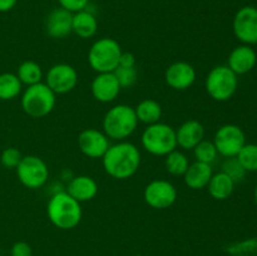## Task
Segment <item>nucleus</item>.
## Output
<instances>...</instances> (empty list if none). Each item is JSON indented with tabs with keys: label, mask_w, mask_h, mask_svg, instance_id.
<instances>
[{
	"label": "nucleus",
	"mask_w": 257,
	"mask_h": 256,
	"mask_svg": "<svg viewBox=\"0 0 257 256\" xmlns=\"http://www.w3.org/2000/svg\"><path fill=\"white\" fill-rule=\"evenodd\" d=\"M141 152L138 147L127 141L110 145L102 157L103 168L115 180H128L137 173L141 166Z\"/></svg>",
	"instance_id": "1"
},
{
	"label": "nucleus",
	"mask_w": 257,
	"mask_h": 256,
	"mask_svg": "<svg viewBox=\"0 0 257 256\" xmlns=\"http://www.w3.org/2000/svg\"><path fill=\"white\" fill-rule=\"evenodd\" d=\"M47 215L50 222L57 228L72 230L82 221V203L68 195L67 191H59L53 193L48 201Z\"/></svg>",
	"instance_id": "2"
},
{
	"label": "nucleus",
	"mask_w": 257,
	"mask_h": 256,
	"mask_svg": "<svg viewBox=\"0 0 257 256\" xmlns=\"http://www.w3.org/2000/svg\"><path fill=\"white\" fill-rule=\"evenodd\" d=\"M135 107L128 104H117L108 109L103 118V132L109 140L125 141L135 133L138 125Z\"/></svg>",
	"instance_id": "3"
},
{
	"label": "nucleus",
	"mask_w": 257,
	"mask_h": 256,
	"mask_svg": "<svg viewBox=\"0 0 257 256\" xmlns=\"http://www.w3.org/2000/svg\"><path fill=\"white\" fill-rule=\"evenodd\" d=\"M120 44L113 38H100L95 40L88 52V63L97 73H113L119 65L122 55Z\"/></svg>",
	"instance_id": "4"
},
{
	"label": "nucleus",
	"mask_w": 257,
	"mask_h": 256,
	"mask_svg": "<svg viewBox=\"0 0 257 256\" xmlns=\"http://www.w3.org/2000/svg\"><path fill=\"white\" fill-rule=\"evenodd\" d=\"M142 147L153 156H167L177 148L176 130L167 123L157 122L147 125L141 136Z\"/></svg>",
	"instance_id": "5"
},
{
	"label": "nucleus",
	"mask_w": 257,
	"mask_h": 256,
	"mask_svg": "<svg viewBox=\"0 0 257 256\" xmlns=\"http://www.w3.org/2000/svg\"><path fill=\"white\" fill-rule=\"evenodd\" d=\"M57 103V94L45 84L29 85L22 95V108L29 117L44 118L53 112Z\"/></svg>",
	"instance_id": "6"
},
{
	"label": "nucleus",
	"mask_w": 257,
	"mask_h": 256,
	"mask_svg": "<svg viewBox=\"0 0 257 256\" xmlns=\"http://www.w3.org/2000/svg\"><path fill=\"white\" fill-rule=\"evenodd\" d=\"M237 85V75L227 65H217L212 68L205 80L206 92L217 102H226L232 98Z\"/></svg>",
	"instance_id": "7"
},
{
	"label": "nucleus",
	"mask_w": 257,
	"mask_h": 256,
	"mask_svg": "<svg viewBox=\"0 0 257 256\" xmlns=\"http://www.w3.org/2000/svg\"><path fill=\"white\" fill-rule=\"evenodd\" d=\"M15 170L20 183L30 190L43 187L49 178V168L45 161L34 155L23 156Z\"/></svg>",
	"instance_id": "8"
},
{
	"label": "nucleus",
	"mask_w": 257,
	"mask_h": 256,
	"mask_svg": "<svg viewBox=\"0 0 257 256\" xmlns=\"http://www.w3.org/2000/svg\"><path fill=\"white\" fill-rule=\"evenodd\" d=\"M212 142L218 155L226 158L236 157L241 148L246 145V136L242 128L238 125L225 124L216 131Z\"/></svg>",
	"instance_id": "9"
},
{
	"label": "nucleus",
	"mask_w": 257,
	"mask_h": 256,
	"mask_svg": "<svg viewBox=\"0 0 257 256\" xmlns=\"http://www.w3.org/2000/svg\"><path fill=\"white\" fill-rule=\"evenodd\" d=\"M143 198L150 207L166 210L177 200V190L170 181L153 180L145 187Z\"/></svg>",
	"instance_id": "10"
},
{
	"label": "nucleus",
	"mask_w": 257,
	"mask_h": 256,
	"mask_svg": "<svg viewBox=\"0 0 257 256\" xmlns=\"http://www.w3.org/2000/svg\"><path fill=\"white\" fill-rule=\"evenodd\" d=\"M45 84L55 94H65L77 87L78 72L73 65L67 63H58L49 68L45 75Z\"/></svg>",
	"instance_id": "11"
},
{
	"label": "nucleus",
	"mask_w": 257,
	"mask_h": 256,
	"mask_svg": "<svg viewBox=\"0 0 257 256\" xmlns=\"http://www.w3.org/2000/svg\"><path fill=\"white\" fill-rule=\"evenodd\" d=\"M235 37L246 45L257 44V8L243 7L233 18Z\"/></svg>",
	"instance_id": "12"
},
{
	"label": "nucleus",
	"mask_w": 257,
	"mask_h": 256,
	"mask_svg": "<svg viewBox=\"0 0 257 256\" xmlns=\"http://www.w3.org/2000/svg\"><path fill=\"white\" fill-rule=\"evenodd\" d=\"M109 146V138L95 128H87L78 136V148L88 158H102Z\"/></svg>",
	"instance_id": "13"
},
{
	"label": "nucleus",
	"mask_w": 257,
	"mask_h": 256,
	"mask_svg": "<svg viewBox=\"0 0 257 256\" xmlns=\"http://www.w3.org/2000/svg\"><path fill=\"white\" fill-rule=\"evenodd\" d=\"M196 69L187 62H175L166 69L165 80L175 90H186L196 82Z\"/></svg>",
	"instance_id": "14"
},
{
	"label": "nucleus",
	"mask_w": 257,
	"mask_h": 256,
	"mask_svg": "<svg viewBox=\"0 0 257 256\" xmlns=\"http://www.w3.org/2000/svg\"><path fill=\"white\" fill-rule=\"evenodd\" d=\"M120 85L114 73H97L90 84L93 98L100 103H110L115 100L120 93Z\"/></svg>",
	"instance_id": "15"
},
{
	"label": "nucleus",
	"mask_w": 257,
	"mask_h": 256,
	"mask_svg": "<svg viewBox=\"0 0 257 256\" xmlns=\"http://www.w3.org/2000/svg\"><path fill=\"white\" fill-rule=\"evenodd\" d=\"M45 32L53 39H64L73 33V13L57 8L45 18Z\"/></svg>",
	"instance_id": "16"
},
{
	"label": "nucleus",
	"mask_w": 257,
	"mask_h": 256,
	"mask_svg": "<svg viewBox=\"0 0 257 256\" xmlns=\"http://www.w3.org/2000/svg\"><path fill=\"white\" fill-rule=\"evenodd\" d=\"M177 147L185 151L193 150L205 138V127L196 119H188L183 122L176 130Z\"/></svg>",
	"instance_id": "17"
},
{
	"label": "nucleus",
	"mask_w": 257,
	"mask_h": 256,
	"mask_svg": "<svg viewBox=\"0 0 257 256\" xmlns=\"http://www.w3.org/2000/svg\"><path fill=\"white\" fill-rule=\"evenodd\" d=\"M65 191L78 202H88L97 196L98 183L90 176H73L72 180L68 182Z\"/></svg>",
	"instance_id": "18"
},
{
	"label": "nucleus",
	"mask_w": 257,
	"mask_h": 256,
	"mask_svg": "<svg viewBox=\"0 0 257 256\" xmlns=\"http://www.w3.org/2000/svg\"><path fill=\"white\" fill-rule=\"evenodd\" d=\"M257 62V54L250 45L242 44L236 47L228 55L227 67L238 74H246L255 68Z\"/></svg>",
	"instance_id": "19"
},
{
	"label": "nucleus",
	"mask_w": 257,
	"mask_h": 256,
	"mask_svg": "<svg viewBox=\"0 0 257 256\" xmlns=\"http://www.w3.org/2000/svg\"><path fill=\"white\" fill-rule=\"evenodd\" d=\"M212 175L213 172L211 165L195 161L188 166L187 171L183 175V181H185L186 186L191 190H203V188L207 187Z\"/></svg>",
	"instance_id": "20"
},
{
	"label": "nucleus",
	"mask_w": 257,
	"mask_h": 256,
	"mask_svg": "<svg viewBox=\"0 0 257 256\" xmlns=\"http://www.w3.org/2000/svg\"><path fill=\"white\" fill-rule=\"evenodd\" d=\"M98 32V20L87 9L73 14V33L82 39L93 38Z\"/></svg>",
	"instance_id": "21"
},
{
	"label": "nucleus",
	"mask_w": 257,
	"mask_h": 256,
	"mask_svg": "<svg viewBox=\"0 0 257 256\" xmlns=\"http://www.w3.org/2000/svg\"><path fill=\"white\" fill-rule=\"evenodd\" d=\"M235 185L236 183L233 182L232 178H230L221 171L218 173H213L206 188L208 190L211 197L217 201H223L227 200L232 195Z\"/></svg>",
	"instance_id": "22"
},
{
	"label": "nucleus",
	"mask_w": 257,
	"mask_h": 256,
	"mask_svg": "<svg viewBox=\"0 0 257 256\" xmlns=\"http://www.w3.org/2000/svg\"><path fill=\"white\" fill-rule=\"evenodd\" d=\"M136 115H137L138 122H142L145 124L151 125L155 123L161 122L162 117V105L155 99H143L135 107Z\"/></svg>",
	"instance_id": "23"
},
{
	"label": "nucleus",
	"mask_w": 257,
	"mask_h": 256,
	"mask_svg": "<svg viewBox=\"0 0 257 256\" xmlns=\"http://www.w3.org/2000/svg\"><path fill=\"white\" fill-rule=\"evenodd\" d=\"M17 75L20 82H22V84H25L27 87L43 82V77H44L42 67L37 62H34V60H25V62H23L18 67Z\"/></svg>",
	"instance_id": "24"
},
{
	"label": "nucleus",
	"mask_w": 257,
	"mask_h": 256,
	"mask_svg": "<svg viewBox=\"0 0 257 256\" xmlns=\"http://www.w3.org/2000/svg\"><path fill=\"white\" fill-rule=\"evenodd\" d=\"M23 84L14 73L0 74V100H12L22 93Z\"/></svg>",
	"instance_id": "25"
},
{
	"label": "nucleus",
	"mask_w": 257,
	"mask_h": 256,
	"mask_svg": "<svg viewBox=\"0 0 257 256\" xmlns=\"http://www.w3.org/2000/svg\"><path fill=\"white\" fill-rule=\"evenodd\" d=\"M165 166L170 175L183 176L187 171L188 166H190V161H188V157L185 153L176 148L175 151H172V152L166 156Z\"/></svg>",
	"instance_id": "26"
},
{
	"label": "nucleus",
	"mask_w": 257,
	"mask_h": 256,
	"mask_svg": "<svg viewBox=\"0 0 257 256\" xmlns=\"http://www.w3.org/2000/svg\"><path fill=\"white\" fill-rule=\"evenodd\" d=\"M193 156H195L196 161L202 163H207V165H212L217 158V150H216L215 145L211 141L202 140L195 148H193Z\"/></svg>",
	"instance_id": "27"
},
{
	"label": "nucleus",
	"mask_w": 257,
	"mask_h": 256,
	"mask_svg": "<svg viewBox=\"0 0 257 256\" xmlns=\"http://www.w3.org/2000/svg\"><path fill=\"white\" fill-rule=\"evenodd\" d=\"M238 162L242 165L246 172H256L257 171V145L246 143L238 155L236 156Z\"/></svg>",
	"instance_id": "28"
},
{
	"label": "nucleus",
	"mask_w": 257,
	"mask_h": 256,
	"mask_svg": "<svg viewBox=\"0 0 257 256\" xmlns=\"http://www.w3.org/2000/svg\"><path fill=\"white\" fill-rule=\"evenodd\" d=\"M222 171L223 173L228 176L230 178H232L233 182H240L245 178L246 171L245 168L242 167L240 162H238L237 157H230L223 162L222 165Z\"/></svg>",
	"instance_id": "29"
},
{
	"label": "nucleus",
	"mask_w": 257,
	"mask_h": 256,
	"mask_svg": "<svg viewBox=\"0 0 257 256\" xmlns=\"http://www.w3.org/2000/svg\"><path fill=\"white\" fill-rule=\"evenodd\" d=\"M114 75L117 78L118 83H119L120 88H130L136 84L138 79V72L135 68H124V67H118L114 70Z\"/></svg>",
	"instance_id": "30"
},
{
	"label": "nucleus",
	"mask_w": 257,
	"mask_h": 256,
	"mask_svg": "<svg viewBox=\"0 0 257 256\" xmlns=\"http://www.w3.org/2000/svg\"><path fill=\"white\" fill-rule=\"evenodd\" d=\"M23 155L18 148L8 147L5 148L0 156V163L8 170H15L22 161Z\"/></svg>",
	"instance_id": "31"
},
{
	"label": "nucleus",
	"mask_w": 257,
	"mask_h": 256,
	"mask_svg": "<svg viewBox=\"0 0 257 256\" xmlns=\"http://www.w3.org/2000/svg\"><path fill=\"white\" fill-rule=\"evenodd\" d=\"M58 3H59L60 8L74 14L80 10L87 9L89 0H58Z\"/></svg>",
	"instance_id": "32"
},
{
	"label": "nucleus",
	"mask_w": 257,
	"mask_h": 256,
	"mask_svg": "<svg viewBox=\"0 0 257 256\" xmlns=\"http://www.w3.org/2000/svg\"><path fill=\"white\" fill-rule=\"evenodd\" d=\"M12 256H33V248L25 241H18L12 246L10 250Z\"/></svg>",
	"instance_id": "33"
},
{
	"label": "nucleus",
	"mask_w": 257,
	"mask_h": 256,
	"mask_svg": "<svg viewBox=\"0 0 257 256\" xmlns=\"http://www.w3.org/2000/svg\"><path fill=\"white\" fill-rule=\"evenodd\" d=\"M136 57L133 53L130 52H122V55L119 58V65L118 67L124 68H135L136 67Z\"/></svg>",
	"instance_id": "34"
},
{
	"label": "nucleus",
	"mask_w": 257,
	"mask_h": 256,
	"mask_svg": "<svg viewBox=\"0 0 257 256\" xmlns=\"http://www.w3.org/2000/svg\"><path fill=\"white\" fill-rule=\"evenodd\" d=\"M18 0H0V13L10 12L17 5Z\"/></svg>",
	"instance_id": "35"
},
{
	"label": "nucleus",
	"mask_w": 257,
	"mask_h": 256,
	"mask_svg": "<svg viewBox=\"0 0 257 256\" xmlns=\"http://www.w3.org/2000/svg\"><path fill=\"white\" fill-rule=\"evenodd\" d=\"M253 198H255V203H256V206H257V186H256V188H255V193H253Z\"/></svg>",
	"instance_id": "36"
},
{
	"label": "nucleus",
	"mask_w": 257,
	"mask_h": 256,
	"mask_svg": "<svg viewBox=\"0 0 257 256\" xmlns=\"http://www.w3.org/2000/svg\"><path fill=\"white\" fill-rule=\"evenodd\" d=\"M133 256H143V255H133Z\"/></svg>",
	"instance_id": "37"
}]
</instances>
